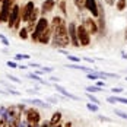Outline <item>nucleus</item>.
I'll return each instance as SVG.
<instances>
[{
  "label": "nucleus",
  "instance_id": "f257e3e1",
  "mask_svg": "<svg viewBox=\"0 0 127 127\" xmlns=\"http://www.w3.org/2000/svg\"><path fill=\"white\" fill-rule=\"evenodd\" d=\"M50 26V22H48V19L45 18V16H41L38 19V22H37V25H35V29H34V32H31L29 34V38L32 42H38V38L39 35L47 29Z\"/></svg>",
  "mask_w": 127,
  "mask_h": 127
},
{
  "label": "nucleus",
  "instance_id": "f03ea898",
  "mask_svg": "<svg viewBox=\"0 0 127 127\" xmlns=\"http://www.w3.org/2000/svg\"><path fill=\"white\" fill-rule=\"evenodd\" d=\"M19 19H22V16H21V6L18 3H13L12 9H10V15H9V21H7V28L9 29H13L15 28V24Z\"/></svg>",
  "mask_w": 127,
  "mask_h": 127
},
{
  "label": "nucleus",
  "instance_id": "7ed1b4c3",
  "mask_svg": "<svg viewBox=\"0 0 127 127\" xmlns=\"http://www.w3.org/2000/svg\"><path fill=\"white\" fill-rule=\"evenodd\" d=\"M77 38H79L80 47H88L91 44V34L86 31V28L83 26V24L77 25Z\"/></svg>",
  "mask_w": 127,
  "mask_h": 127
},
{
  "label": "nucleus",
  "instance_id": "20e7f679",
  "mask_svg": "<svg viewBox=\"0 0 127 127\" xmlns=\"http://www.w3.org/2000/svg\"><path fill=\"white\" fill-rule=\"evenodd\" d=\"M12 6H13V0H3L1 9H0V25L1 24H7Z\"/></svg>",
  "mask_w": 127,
  "mask_h": 127
},
{
  "label": "nucleus",
  "instance_id": "39448f33",
  "mask_svg": "<svg viewBox=\"0 0 127 127\" xmlns=\"http://www.w3.org/2000/svg\"><path fill=\"white\" fill-rule=\"evenodd\" d=\"M67 32H69V38H70V45H73L75 48H79V38H77V24L76 22H69L67 24Z\"/></svg>",
  "mask_w": 127,
  "mask_h": 127
},
{
  "label": "nucleus",
  "instance_id": "423d86ee",
  "mask_svg": "<svg viewBox=\"0 0 127 127\" xmlns=\"http://www.w3.org/2000/svg\"><path fill=\"white\" fill-rule=\"evenodd\" d=\"M34 9H35V3H34V0L26 1L25 4L21 7V16H22V22H24V24L28 22V19H29L31 13L34 12Z\"/></svg>",
  "mask_w": 127,
  "mask_h": 127
},
{
  "label": "nucleus",
  "instance_id": "0eeeda50",
  "mask_svg": "<svg viewBox=\"0 0 127 127\" xmlns=\"http://www.w3.org/2000/svg\"><path fill=\"white\" fill-rule=\"evenodd\" d=\"M25 120L29 123V124H38L41 121V114L38 113L37 108H28L25 111Z\"/></svg>",
  "mask_w": 127,
  "mask_h": 127
},
{
  "label": "nucleus",
  "instance_id": "6e6552de",
  "mask_svg": "<svg viewBox=\"0 0 127 127\" xmlns=\"http://www.w3.org/2000/svg\"><path fill=\"white\" fill-rule=\"evenodd\" d=\"M83 26L86 28V31H88L91 35H95V34L99 32V29H98V22H96V19L92 18V16H88V18L83 19Z\"/></svg>",
  "mask_w": 127,
  "mask_h": 127
},
{
  "label": "nucleus",
  "instance_id": "1a4fd4ad",
  "mask_svg": "<svg viewBox=\"0 0 127 127\" xmlns=\"http://www.w3.org/2000/svg\"><path fill=\"white\" fill-rule=\"evenodd\" d=\"M99 3H98V0H85V9L91 13V16L92 18H98V15H99V6H98Z\"/></svg>",
  "mask_w": 127,
  "mask_h": 127
},
{
  "label": "nucleus",
  "instance_id": "9d476101",
  "mask_svg": "<svg viewBox=\"0 0 127 127\" xmlns=\"http://www.w3.org/2000/svg\"><path fill=\"white\" fill-rule=\"evenodd\" d=\"M56 0H44L42 1V4H41V15L42 16H45V15H48V13H51L53 12V9L56 7Z\"/></svg>",
  "mask_w": 127,
  "mask_h": 127
},
{
  "label": "nucleus",
  "instance_id": "9b49d317",
  "mask_svg": "<svg viewBox=\"0 0 127 127\" xmlns=\"http://www.w3.org/2000/svg\"><path fill=\"white\" fill-rule=\"evenodd\" d=\"M51 37H53V29H51V26H48V28L39 35L38 42L39 44H42V45H47V44H50L51 42Z\"/></svg>",
  "mask_w": 127,
  "mask_h": 127
},
{
  "label": "nucleus",
  "instance_id": "f8f14e48",
  "mask_svg": "<svg viewBox=\"0 0 127 127\" xmlns=\"http://www.w3.org/2000/svg\"><path fill=\"white\" fill-rule=\"evenodd\" d=\"M54 88H56V91H57V92H60V94H62L63 96H66V98H70V99H73V101H79V99H80L77 95L70 94V92L64 88V86H62V85H57V83H56V85H54Z\"/></svg>",
  "mask_w": 127,
  "mask_h": 127
},
{
  "label": "nucleus",
  "instance_id": "ddd939ff",
  "mask_svg": "<svg viewBox=\"0 0 127 127\" xmlns=\"http://www.w3.org/2000/svg\"><path fill=\"white\" fill-rule=\"evenodd\" d=\"M22 102L24 104H31V105H35V107H41V108H50L51 105L48 104V102L45 101H41V99H22Z\"/></svg>",
  "mask_w": 127,
  "mask_h": 127
},
{
  "label": "nucleus",
  "instance_id": "4468645a",
  "mask_svg": "<svg viewBox=\"0 0 127 127\" xmlns=\"http://www.w3.org/2000/svg\"><path fill=\"white\" fill-rule=\"evenodd\" d=\"M67 67L69 69H76V70H82V72H85V73H92V72H95L96 69H91L88 66H82L80 63H69L67 64Z\"/></svg>",
  "mask_w": 127,
  "mask_h": 127
},
{
  "label": "nucleus",
  "instance_id": "2eb2a0df",
  "mask_svg": "<svg viewBox=\"0 0 127 127\" xmlns=\"http://www.w3.org/2000/svg\"><path fill=\"white\" fill-rule=\"evenodd\" d=\"M62 117H63V114H62L60 111H56L54 114L51 115V120H50L51 127H53V126H56V124H59V123H60V120H62Z\"/></svg>",
  "mask_w": 127,
  "mask_h": 127
},
{
  "label": "nucleus",
  "instance_id": "dca6fc26",
  "mask_svg": "<svg viewBox=\"0 0 127 127\" xmlns=\"http://www.w3.org/2000/svg\"><path fill=\"white\" fill-rule=\"evenodd\" d=\"M115 9L118 12H123L127 9V0H117L115 1Z\"/></svg>",
  "mask_w": 127,
  "mask_h": 127
},
{
  "label": "nucleus",
  "instance_id": "f3484780",
  "mask_svg": "<svg viewBox=\"0 0 127 127\" xmlns=\"http://www.w3.org/2000/svg\"><path fill=\"white\" fill-rule=\"evenodd\" d=\"M18 35H19L21 39H28L29 38V31L26 29V26H22V28L18 31Z\"/></svg>",
  "mask_w": 127,
  "mask_h": 127
},
{
  "label": "nucleus",
  "instance_id": "a211bd4d",
  "mask_svg": "<svg viewBox=\"0 0 127 127\" xmlns=\"http://www.w3.org/2000/svg\"><path fill=\"white\" fill-rule=\"evenodd\" d=\"M85 91H86V92H91V94H98V92L104 91V88H99V86H96V85H89V86L85 88Z\"/></svg>",
  "mask_w": 127,
  "mask_h": 127
},
{
  "label": "nucleus",
  "instance_id": "6ab92c4d",
  "mask_svg": "<svg viewBox=\"0 0 127 127\" xmlns=\"http://www.w3.org/2000/svg\"><path fill=\"white\" fill-rule=\"evenodd\" d=\"M73 3H75V6H76V9L79 12L86 10V9H85V0H73Z\"/></svg>",
  "mask_w": 127,
  "mask_h": 127
},
{
  "label": "nucleus",
  "instance_id": "aec40b11",
  "mask_svg": "<svg viewBox=\"0 0 127 127\" xmlns=\"http://www.w3.org/2000/svg\"><path fill=\"white\" fill-rule=\"evenodd\" d=\"M85 95H86V98L89 99V102H92V104H96V105L99 104V99H98V98H96L94 94H91V92H86Z\"/></svg>",
  "mask_w": 127,
  "mask_h": 127
},
{
  "label": "nucleus",
  "instance_id": "412c9836",
  "mask_svg": "<svg viewBox=\"0 0 127 127\" xmlns=\"http://www.w3.org/2000/svg\"><path fill=\"white\" fill-rule=\"evenodd\" d=\"M28 59H31L28 54H15V57H13L15 62H22V60H28Z\"/></svg>",
  "mask_w": 127,
  "mask_h": 127
},
{
  "label": "nucleus",
  "instance_id": "4be33fe9",
  "mask_svg": "<svg viewBox=\"0 0 127 127\" xmlns=\"http://www.w3.org/2000/svg\"><path fill=\"white\" fill-rule=\"evenodd\" d=\"M86 108H88L91 113H98V110H99V107L96 104H92V102H88L86 104Z\"/></svg>",
  "mask_w": 127,
  "mask_h": 127
},
{
  "label": "nucleus",
  "instance_id": "5701e85b",
  "mask_svg": "<svg viewBox=\"0 0 127 127\" xmlns=\"http://www.w3.org/2000/svg\"><path fill=\"white\" fill-rule=\"evenodd\" d=\"M86 77H88L89 80H98V79H101L96 70H95V72H92V73H86Z\"/></svg>",
  "mask_w": 127,
  "mask_h": 127
},
{
  "label": "nucleus",
  "instance_id": "b1692460",
  "mask_svg": "<svg viewBox=\"0 0 127 127\" xmlns=\"http://www.w3.org/2000/svg\"><path fill=\"white\" fill-rule=\"evenodd\" d=\"M66 57H67V60L72 62V63H80V60H82L80 57H76V56H73V54H67Z\"/></svg>",
  "mask_w": 127,
  "mask_h": 127
},
{
  "label": "nucleus",
  "instance_id": "393cba45",
  "mask_svg": "<svg viewBox=\"0 0 127 127\" xmlns=\"http://www.w3.org/2000/svg\"><path fill=\"white\" fill-rule=\"evenodd\" d=\"M59 7H60L62 13L66 16V15H67V9H66V0H60V3H59Z\"/></svg>",
  "mask_w": 127,
  "mask_h": 127
},
{
  "label": "nucleus",
  "instance_id": "a878e982",
  "mask_svg": "<svg viewBox=\"0 0 127 127\" xmlns=\"http://www.w3.org/2000/svg\"><path fill=\"white\" fill-rule=\"evenodd\" d=\"M114 114H115V115H118V117H121L123 120H127V113L121 111V110H115V108H114Z\"/></svg>",
  "mask_w": 127,
  "mask_h": 127
},
{
  "label": "nucleus",
  "instance_id": "bb28decb",
  "mask_svg": "<svg viewBox=\"0 0 127 127\" xmlns=\"http://www.w3.org/2000/svg\"><path fill=\"white\" fill-rule=\"evenodd\" d=\"M0 41H1V44H3L4 47H9V45H10V42H9V39L6 38V37H4L3 34H0Z\"/></svg>",
  "mask_w": 127,
  "mask_h": 127
},
{
  "label": "nucleus",
  "instance_id": "cd10ccee",
  "mask_svg": "<svg viewBox=\"0 0 127 127\" xmlns=\"http://www.w3.org/2000/svg\"><path fill=\"white\" fill-rule=\"evenodd\" d=\"M6 76H7V79H9V80H12V82H15V83H21V79H19V77L13 76V75H10V73H7Z\"/></svg>",
  "mask_w": 127,
  "mask_h": 127
},
{
  "label": "nucleus",
  "instance_id": "c85d7f7f",
  "mask_svg": "<svg viewBox=\"0 0 127 127\" xmlns=\"http://www.w3.org/2000/svg\"><path fill=\"white\" fill-rule=\"evenodd\" d=\"M123 91H124V89L121 88V86H114V88H111V92H113V94H121Z\"/></svg>",
  "mask_w": 127,
  "mask_h": 127
},
{
  "label": "nucleus",
  "instance_id": "c756f323",
  "mask_svg": "<svg viewBox=\"0 0 127 127\" xmlns=\"http://www.w3.org/2000/svg\"><path fill=\"white\" fill-rule=\"evenodd\" d=\"M6 64H7L10 69H18V66H19V64H16V62H10V60H7Z\"/></svg>",
  "mask_w": 127,
  "mask_h": 127
},
{
  "label": "nucleus",
  "instance_id": "7c9ffc66",
  "mask_svg": "<svg viewBox=\"0 0 127 127\" xmlns=\"http://www.w3.org/2000/svg\"><path fill=\"white\" fill-rule=\"evenodd\" d=\"M107 102H110V104H117V96H108V98H107Z\"/></svg>",
  "mask_w": 127,
  "mask_h": 127
},
{
  "label": "nucleus",
  "instance_id": "2f4dec72",
  "mask_svg": "<svg viewBox=\"0 0 127 127\" xmlns=\"http://www.w3.org/2000/svg\"><path fill=\"white\" fill-rule=\"evenodd\" d=\"M117 102H120V104H127V98H124V96H117Z\"/></svg>",
  "mask_w": 127,
  "mask_h": 127
},
{
  "label": "nucleus",
  "instance_id": "473e14b6",
  "mask_svg": "<svg viewBox=\"0 0 127 127\" xmlns=\"http://www.w3.org/2000/svg\"><path fill=\"white\" fill-rule=\"evenodd\" d=\"M96 86H99V88H105V86H107V83H105V82H102L101 79H98V80H96Z\"/></svg>",
  "mask_w": 127,
  "mask_h": 127
},
{
  "label": "nucleus",
  "instance_id": "72a5a7b5",
  "mask_svg": "<svg viewBox=\"0 0 127 127\" xmlns=\"http://www.w3.org/2000/svg\"><path fill=\"white\" fill-rule=\"evenodd\" d=\"M98 118H99L101 121H108V123H110V121H113L111 118H108V117H105V115H98Z\"/></svg>",
  "mask_w": 127,
  "mask_h": 127
},
{
  "label": "nucleus",
  "instance_id": "f704fd0d",
  "mask_svg": "<svg viewBox=\"0 0 127 127\" xmlns=\"http://www.w3.org/2000/svg\"><path fill=\"white\" fill-rule=\"evenodd\" d=\"M105 1V4H108V6H115V1L117 0H104Z\"/></svg>",
  "mask_w": 127,
  "mask_h": 127
},
{
  "label": "nucleus",
  "instance_id": "c9c22d12",
  "mask_svg": "<svg viewBox=\"0 0 127 127\" xmlns=\"http://www.w3.org/2000/svg\"><path fill=\"white\" fill-rule=\"evenodd\" d=\"M41 70H42L44 73H51V72H53V69H51V67H41Z\"/></svg>",
  "mask_w": 127,
  "mask_h": 127
},
{
  "label": "nucleus",
  "instance_id": "e433bc0d",
  "mask_svg": "<svg viewBox=\"0 0 127 127\" xmlns=\"http://www.w3.org/2000/svg\"><path fill=\"white\" fill-rule=\"evenodd\" d=\"M28 66H29V67H34V69H39V67H41V66H39L38 63H32V62L28 64Z\"/></svg>",
  "mask_w": 127,
  "mask_h": 127
},
{
  "label": "nucleus",
  "instance_id": "4c0bfd02",
  "mask_svg": "<svg viewBox=\"0 0 127 127\" xmlns=\"http://www.w3.org/2000/svg\"><path fill=\"white\" fill-rule=\"evenodd\" d=\"M28 124H29V123H28L26 120H22V121H21V124H19V127H28Z\"/></svg>",
  "mask_w": 127,
  "mask_h": 127
},
{
  "label": "nucleus",
  "instance_id": "58836bf2",
  "mask_svg": "<svg viewBox=\"0 0 127 127\" xmlns=\"http://www.w3.org/2000/svg\"><path fill=\"white\" fill-rule=\"evenodd\" d=\"M28 67H29V66H25V64H19V66H18V69H21V70H26Z\"/></svg>",
  "mask_w": 127,
  "mask_h": 127
},
{
  "label": "nucleus",
  "instance_id": "ea45409f",
  "mask_svg": "<svg viewBox=\"0 0 127 127\" xmlns=\"http://www.w3.org/2000/svg\"><path fill=\"white\" fill-rule=\"evenodd\" d=\"M39 127H51V124H50V121H44Z\"/></svg>",
  "mask_w": 127,
  "mask_h": 127
},
{
  "label": "nucleus",
  "instance_id": "a19ab883",
  "mask_svg": "<svg viewBox=\"0 0 127 127\" xmlns=\"http://www.w3.org/2000/svg\"><path fill=\"white\" fill-rule=\"evenodd\" d=\"M83 60H85V62H88V63H94V62H95V60H94V59H89V57H83Z\"/></svg>",
  "mask_w": 127,
  "mask_h": 127
},
{
  "label": "nucleus",
  "instance_id": "79ce46f5",
  "mask_svg": "<svg viewBox=\"0 0 127 127\" xmlns=\"http://www.w3.org/2000/svg\"><path fill=\"white\" fill-rule=\"evenodd\" d=\"M48 101H50L51 104H57V99H56V98H48Z\"/></svg>",
  "mask_w": 127,
  "mask_h": 127
},
{
  "label": "nucleus",
  "instance_id": "37998d69",
  "mask_svg": "<svg viewBox=\"0 0 127 127\" xmlns=\"http://www.w3.org/2000/svg\"><path fill=\"white\" fill-rule=\"evenodd\" d=\"M63 127H73V124H72V121H67V123H66Z\"/></svg>",
  "mask_w": 127,
  "mask_h": 127
},
{
  "label": "nucleus",
  "instance_id": "c03bdc74",
  "mask_svg": "<svg viewBox=\"0 0 127 127\" xmlns=\"http://www.w3.org/2000/svg\"><path fill=\"white\" fill-rule=\"evenodd\" d=\"M3 127H12V126H10V121H6V123H4V126H3Z\"/></svg>",
  "mask_w": 127,
  "mask_h": 127
},
{
  "label": "nucleus",
  "instance_id": "a18cd8bd",
  "mask_svg": "<svg viewBox=\"0 0 127 127\" xmlns=\"http://www.w3.org/2000/svg\"><path fill=\"white\" fill-rule=\"evenodd\" d=\"M51 80H53V82H59V79H57V77H54V76H51Z\"/></svg>",
  "mask_w": 127,
  "mask_h": 127
},
{
  "label": "nucleus",
  "instance_id": "49530a36",
  "mask_svg": "<svg viewBox=\"0 0 127 127\" xmlns=\"http://www.w3.org/2000/svg\"><path fill=\"white\" fill-rule=\"evenodd\" d=\"M124 39L127 41V26H126V31H124Z\"/></svg>",
  "mask_w": 127,
  "mask_h": 127
},
{
  "label": "nucleus",
  "instance_id": "de8ad7c7",
  "mask_svg": "<svg viewBox=\"0 0 127 127\" xmlns=\"http://www.w3.org/2000/svg\"><path fill=\"white\" fill-rule=\"evenodd\" d=\"M28 127H39L38 124H28Z\"/></svg>",
  "mask_w": 127,
  "mask_h": 127
},
{
  "label": "nucleus",
  "instance_id": "09e8293b",
  "mask_svg": "<svg viewBox=\"0 0 127 127\" xmlns=\"http://www.w3.org/2000/svg\"><path fill=\"white\" fill-rule=\"evenodd\" d=\"M121 56H123V59H127V54H126V53H123Z\"/></svg>",
  "mask_w": 127,
  "mask_h": 127
},
{
  "label": "nucleus",
  "instance_id": "8fccbe9b",
  "mask_svg": "<svg viewBox=\"0 0 127 127\" xmlns=\"http://www.w3.org/2000/svg\"><path fill=\"white\" fill-rule=\"evenodd\" d=\"M53 127H63L62 124H56V126H53Z\"/></svg>",
  "mask_w": 127,
  "mask_h": 127
},
{
  "label": "nucleus",
  "instance_id": "3c124183",
  "mask_svg": "<svg viewBox=\"0 0 127 127\" xmlns=\"http://www.w3.org/2000/svg\"><path fill=\"white\" fill-rule=\"evenodd\" d=\"M0 94H4V95H6V92H4V91H0Z\"/></svg>",
  "mask_w": 127,
  "mask_h": 127
},
{
  "label": "nucleus",
  "instance_id": "603ef678",
  "mask_svg": "<svg viewBox=\"0 0 127 127\" xmlns=\"http://www.w3.org/2000/svg\"><path fill=\"white\" fill-rule=\"evenodd\" d=\"M1 3H3V0H0V9H1Z\"/></svg>",
  "mask_w": 127,
  "mask_h": 127
},
{
  "label": "nucleus",
  "instance_id": "864d4df0",
  "mask_svg": "<svg viewBox=\"0 0 127 127\" xmlns=\"http://www.w3.org/2000/svg\"><path fill=\"white\" fill-rule=\"evenodd\" d=\"M126 80H127V77H126Z\"/></svg>",
  "mask_w": 127,
  "mask_h": 127
}]
</instances>
